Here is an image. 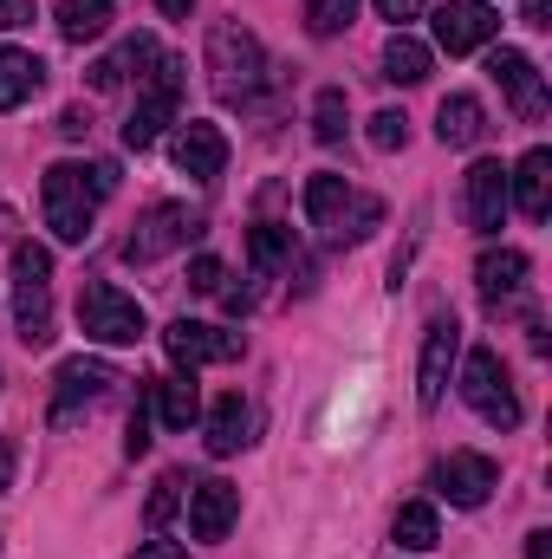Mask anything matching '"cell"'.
<instances>
[{"mask_svg": "<svg viewBox=\"0 0 552 559\" xmlns=\"http://www.w3.org/2000/svg\"><path fill=\"white\" fill-rule=\"evenodd\" d=\"M39 85H46V66L20 46H0V111H20Z\"/></svg>", "mask_w": 552, "mask_h": 559, "instance_id": "cell-23", "label": "cell"}, {"mask_svg": "<svg viewBox=\"0 0 552 559\" xmlns=\"http://www.w3.org/2000/svg\"><path fill=\"white\" fill-rule=\"evenodd\" d=\"M435 138L448 143V150H475V143L488 138V111H481V98H475V92L442 98V111H435Z\"/></svg>", "mask_w": 552, "mask_h": 559, "instance_id": "cell-21", "label": "cell"}, {"mask_svg": "<svg viewBox=\"0 0 552 559\" xmlns=\"http://www.w3.org/2000/svg\"><path fill=\"white\" fill-rule=\"evenodd\" d=\"M461 202H468V228L475 235H501V222H507V169L494 156H481L468 169V182H461Z\"/></svg>", "mask_w": 552, "mask_h": 559, "instance_id": "cell-14", "label": "cell"}, {"mask_svg": "<svg viewBox=\"0 0 552 559\" xmlns=\"http://www.w3.org/2000/svg\"><path fill=\"white\" fill-rule=\"evenodd\" d=\"M59 131H65V138H85V131H92V118H85V105H72V111L59 118Z\"/></svg>", "mask_w": 552, "mask_h": 559, "instance_id": "cell-38", "label": "cell"}, {"mask_svg": "<svg viewBox=\"0 0 552 559\" xmlns=\"http://www.w3.org/2000/svg\"><path fill=\"white\" fill-rule=\"evenodd\" d=\"M248 254H254V267H261V274L286 267V261H292V228H279V222H261V228L248 235Z\"/></svg>", "mask_w": 552, "mask_h": 559, "instance_id": "cell-27", "label": "cell"}, {"mask_svg": "<svg viewBox=\"0 0 552 559\" xmlns=\"http://www.w3.org/2000/svg\"><path fill=\"white\" fill-rule=\"evenodd\" d=\"M13 332L20 345H52V248L13 241Z\"/></svg>", "mask_w": 552, "mask_h": 559, "instance_id": "cell-2", "label": "cell"}, {"mask_svg": "<svg viewBox=\"0 0 552 559\" xmlns=\"http://www.w3.org/2000/svg\"><path fill=\"white\" fill-rule=\"evenodd\" d=\"M455 352H461V325H455V312H435V319H429V332H422V358H416V404H422V411H435V404H442Z\"/></svg>", "mask_w": 552, "mask_h": 559, "instance_id": "cell-10", "label": "cell"}, {"mask_svg": "<svg viewBox=\"0 0 552 559\" xmlns=\"http://www.w3.org/2000/svg\"><path fill=\"white\" fill-rule=\"evenodd\" d=\"M221 280H228V267L215 254H195V267H189V286L195 293H221Z\"/></svg>", "mask_w": 552, "mask_h": 559, "instance_id": "cell-33", "label": "cell"}, {"mask_svg": "<svg viewBox=\"0 0 552 559\" xmlns=\"http://www.w3.org/2000/svg\"><path fill=\"white\" fill-rule=\"evenodd\" d=\"M149 417H156V411H149V391H143L137 411H131V429H124V455H149V442H156V436H149Z\"/></svg>", "mask_w": 552, "mask_h": 559, "instance_id": "cell-32", "label": "cell"}, {"mask_svg": "<svg viewBox=\"0 0 552 559\" xmlns=\"http://www.w3.org/2000/svg\"><path fill=\"white\" fill-rule=\"evenodd\" d=\"M384 79H391V85H422V79H429V46L410 39V33H391V46H384Z\"/></svg>", "mask_w": 552, "mask_h": 559, "instance_id": "cell-24", "label": "cell"}, {"mask_svg": "<svg viewBox=\"0 0 552 559\" xmlns=\"http://www.w3.org/2000/svg\"><path fill=\"white\" fill-rule=\"evenodd\" d=\"M527 559H552V534L540 527V534H527Z\"/></svg>", "mask_w": 552, "mask_h": 559, "instance_id": "cell-39", "label": "cell"}, {"mask_svg": "<svg viewBox=\"0 0 552 559\" xmlns=\"http://www.w3.org/2000/svg\"><path fill=\"white\" fill-rule=\"evenodd\" d=\"M351 20H358V0H305V26L319 39H338Z\"/></svg>", "mask_w": 552, "mask_h": 559, "instance_id": "cell-28", "label": "cell"}, {"mask_svg": "<svg viewBox=\"0 0 552 559\" xmlns=\"http://www.w3.org/2000/svg\"><path fill=\"white\" fill-rule=\"evenodd\" d=\"M507 209H520L527 222H547L552 209V150H527L507 169Z\"/></svg>", "mask_w": 552, "mask_h": 559, "instance_id": "cell-18", "label": "cell"}, {"mask_svg": "<svg viewBox=\"0 0 552 559\" xmlns=\"http://www.w3.org/2000/svg\"><path fill=\"white\" fill-rule=\"evenodd\" d=\"M312 138H319V143L345 138V92H338V85H325V92L312 98Z\"/></svg>", "mask_w": 552, "mask_h": 559, "instance_id": "cell-29", "label": "cell"}, {"mask_svg": "<svg viewBox=\"0 0 552 559\" xmlns=\"http://www.w3.org/2000/svg\"><path fill=\"white\" fill-rule=\"evenodd\" d=\"M163 352L176 358V371H195V365H235L248 352V338L221 332V325H202V319H176L163 332Z\"/></svg>", "mask_w": 552, "mask_h": 559, "instance_id": "cell-9", "label": "cell"}, {"mask_svg": "<svg viewBox=\"0 0 552 559\" xmlns=\"http://www.w3.org/2000/svg\"><path fill=\"white\" fill-rule=\"evenodd\" d=\"M254 442V404L241 391H228L215 411H208V455H235Z\"/></svg>", "mask_w": 552, "mask_h": 559, "instance_id": "cell-22", "label": "cell"}, {"mask_svg": "<svg viewBox=\"0 0 552 559\" xmlns=\"http://www.w3.org/2000/svg\"><path fill=\"white\" fill-rule=\"evenodd\" d=\"M195 235H202V215H195L189 202H156V209H143V222L131 228L124 261H131V267H149V261H163V254L189 248Z\"/></svg>", "mask_w": 552, "mask_h": 559, "instance_id": "cell-8", "label": "cell"}, {"mask_svg": "<svg viewBox=\"0 0 552 559\" xmlns=\"http://www.w3.org/2000/svg\"><path fill=\"white\" fill-rule=\"evenodd\" d=\"M235 521H241V488H235V481L208 475V481L189 488V534H195V540H228Z\"/></svg>", "mask_w": 552, "mask_h": 559, "instance_id": "cell-13", "label": "cell"}, {"mask_svg": "<svg viewBox=\"0 0 552 559\" xmlns=\"http://www.w3.org/2000/svg\"><path fill=\"white\" fill-rule=\"evenodd\" d=\"M520 26H552V0H520Z\"/></svg>", "mask_w": 552, "mask_h": 559, "instance_id": "cell-36", "label": "cell"}, {"mask_svg": "<svg viewBox=\"0 0 552 559\" xmlns=\"http://www.w3.org/2000/svg\"><path fill=\"white\" fill-rule=\"evenodd\" d=\"M176 111H182V66L176 59H156V72H143L137 111L124 124V150H149V143L176 124Z\"/></svg>", "mask_w": 552, "mask_h": 559, "instance_id": "cell-7", "label": "cell"}, {"mask_svg": "<svg viewBox=\"0 0 552 559\" xmlns=\"http://www.w3.org/2000/svg\"><path fill=\"white\" fill-rule=\"evenodd\" d=\"M488 72H494V85L507 92V105H514V118H540L547 111V85H540V66L527 59V52H514V46H501L494 59H488Z\"/></svg>", "mask_w": 552, "mask_h": 559, "instance_id": "cell-15", "label": "cell"}, {"mask_svg": "<svg viewBox=\"0 0 552 559\" xmlns=\"http://www.w3.org/2000/svg\"><path fill=\"white\" fill-rule=\"evenodd\" d=\"M39 202H46V228L79 248L92 241V215H98V189H92V163H52L46 182H39Z\"/></svg>", "mask_w": 552, "mask_h": 559, "instance_id": "cell-4", "label": "cell"}, {"mask_svg": "<svg viewBox=\"0 0 552 559\" xmlns=\"http://www.w3.org/2000/svg\"><path fill=\"white\" fill-rule=\"evenodd\" d=\"M305 222H312L332 248H345V241H364V235L384 222V202H377V195H358L345 176L319 169V176H305Z\"/></svg>", "mask_w": 552, "mask_h": 559, "instance_id": "cell-1", "label": "cell"}, {"mask_svg": "<svg viewBox=\"0 0 552 559\" xmlns=\"http://www.w3.org/2000/svg\"><path fill=\"white\" fill-rule=\"evenodd\" d=\"M391 540H397L404 554H429V547L442 540V527H435V508H429V501L397 508V527H391Z\"/></svg>", "mask_w": 552, "mask_h": 559, "instance_id": "cell-25", "label": "cell"}, {"mask_svg": "<svg viewBox=\"0 0 552 559\" xmlns=\"http://www.w3.org/2000/svg\"><path fill=\"white\" fill-rule=\"evenodd\" d=\"M410 143V118L404 111H377L371 118V150H404Z\"/></svg>", "mask_w": 552, "mask_h": 559, "instance_id": "cell-31", "label": "cell"}, {"mask_svg": "<svg viewBox=\"0 0 552 559\" xmlns=\"http://www.w3.org/2000/svg\"><path fill=\"white\" fill-rule=\"evenodd\" d=\"M435 488H442L455 508H481V501L501 488V468H494V455H481V449H455V455L435 468Z\"/></svg>", "mask_w": 552, "mask_h": 559, "instance_id": "cell-12", "label": "cell"}, {"mask_svg": "<svg viewBox=\"0 0 552 559\" xmlns=\"http://www.w3.org/2000/svg\"><path fill=\"white\" fill-rule=\"evenodd\" d=\"M461 397H468L475 417L494 423V429H514V423H520V397H514V384H507V365H501V352H488V345L468 352V365H461Z\"/></svg>", "mask_w": 552, "mask_h": 559, "instance_id": "cell-6", "label": "cell"}, {"mask_svg": "<svg viewBox=\"0 0 552 559\" xmlns=\"http://www.w3.org/2000/svg\"><path fill=\"white\" fill-rule=\"evenodd\" d=\"M261 79H267V52H261V39L241 26V20H215L208 26V85H215V98H254L261 92Z\"/></svg>", "mask_w": 552, "mask_h": 559, "instance_id": "cell-3", "label": "cell"}, {"mask_svg": "<svg viewBox=\"0 0 552 559\" xmlns=\"http://www.w3.org/2000/svg\"><path fill=\"white\" fill-rule=\"evenodd\" d=\"M149 411L163 417V429H189L202 417V391H195V371H169L149 384Z\"/></svg>", "mask_w": 552, "mask_h": 559, "instance_id": "cell-20", "label": "cell"}, {"mask_svg": "<svg viewBox=\"0 0 552 559\" xmlns=\"http://www.w3.org/2000/svg\"><path fill=\"white\" fill-rule=\"evenodd\" d=\"M0 488H13V442L0 436Z\"/></svg>", "mask_w": 552, "mask_h": 559, "instance_id": "cell-40", "label": "cell"}, {"mask_svg": "<svg viewBox=\"0 0 552 559\" xmlns=\"http://www.w3.org/2000/svg\"><path fill=\"white\" fill-rule=\"evenodd\" d=\"M176 508H182V475H163L156 495H149V508H143V521H149V527H169Z\"/></svg>", "mask_w": 552, "mask_h": 559, "instance_id": "cell-30", "label": "cell"}, {"mask_svg": "<svg viewBox=\"0 0 552 559\" xmlns=\"http://www.w3.org/2000/svg\"><path fill=\"white\" fill-rule=\"evenodd\" d=\"M494 33H501V13H494L488 0H442V7H435V46H442L448 59L488 46Z\"/></svg>", "mask_w": 552, "mask_h": 559, "instance_id": "cell-11", "label": "cell"}, {"mask_svg": "<svg viewBox=\"0 0 552 559\" xmlns=\"http://www.w3.org/2000/svg\"><path fill=\"white\" fill-rule=\"evenodd\" d=\"M52 384H59V404H52V423H72V411H79V404H98V397H105V391L118 384V371H111L105 358H65Z\"/></svg>", "mask_w": 552, "mask_h": 559, "instance_id": "cell-17", "label": "cell"}, {"mask_svg": "<svg viewBox=\"0 0 552 559\" xmlns=\"http://www.w3.org/2000/svg\"><path fill=\"white\" fill-rule=\"evenodd\" d=\"M156 7H163L169 20H189V7H195V0H156Z\"/></svg>", "mask_w": 552, "mask_h": 559, "instance_id": "cell-41", "label": "cell"}, {"mask_svg": "<svg viewBox=\"0 0 552 559\" xmlns=\"http://www.w3.org/2000/svg\"><path fill=\"white\" fill-rule=\"evenodd\" d=\"M26 20H33V0H0V33H13Z\"/></svg>", "mask_w": 552, "mask_h": 559, "instance_id": "cell-35", "label": "cell"}, {"mask_svg": "<svg viewBox=\"0 0 552 559\" xmlns=\"http://www.w3.org/2000/svg\"><path fill=\"white\" fill-rule=\"evenodd\" d=\"M79 332L92 345H137L143 332H149V319H143V306L131 293H118L111 280H92L79 293Z\"/></svg>", "mask_w": 552, "mask_h": 559, "instance_id": "cell-5", "label": "cell"}, {"mask_svg": "<svg viewBox=\"0 0 552 559\" xmlns=\"http://www.w3.org/2000/svg\"><path fill=\"white\" fill-rule=\"evenodd\" d=\"M422 7H429V0H377V13H384L391 26H404V20H416Z\"/></svg>", "mask_w": 552, "mask_h": 559, "instance_id": "cell-34", "label": "cell"}, {"mask_svg": "<svg viewBox=\"0 0 552 559\" xmlns=\"http://www.w3.org/2000/svg\"><path fill=\"white\" fill-rule=\"evenodd\" d=\"M169 156H176V169L189 182H215L228 169V138H221V124H182L176 143H169Z\"/></svg>", "mask_w": 552, "mask_h": 559, "instance_id": "cell-16", "label": "cell"}, {"mask_svg": "<svg viewBox=\"0 0 552 559\" xmlns=\"http://www.w3.org/2000/svg\"><path fill=\"white\" fill-rule=\"evenodd\" d=\"M131 559H189V554H182L176 540H143V547H137Z\"/></svg>", "mask_w": 552, "mask_h": 559, "instance_id": "cell-37", "label": "cell"}, {"mask_svg": "<svg viewBox=\"0 0 552 559\" xmlns=\"http://www.w3.org/2000/svg\"><path fill=\"white\" fill-rule=\"evenodd\" d=\"M527 274H533V261H527L520 248H501V254H481V267H475V286H481V299L501 312V306H514V299H520Z\"/></svg>", "mask_w": 552, "mask_h": 559, "instance_id": "cell-19", "label": "cell"}, {"mask_svg": "<svg viewBox=\"0 0 552 559\" xmlns=\"http://www.w3.org/2000/svg\"><path fill=\"white\" fill-rule=\"evenodd\" d=\"M111 26V0H59V33L65 39H98Z\"/></svg>", "mask_w": 552, "mask_h": 559, "instance_id": "cell-26", "label": "cell"}]
</instances>
